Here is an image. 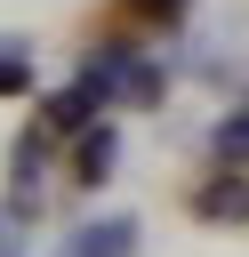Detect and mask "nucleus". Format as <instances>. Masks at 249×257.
Returning a JSON list of instances; mask_svg holds the SVG:
<instances>
[{
	"mask_svg": "<svg viewBox=\"0 0 249 257\" xmlns=\"http://www.w3.org/2000/svg\"><path fill=\"white\" fill-rule=\"evenodd\" d=\"M24 88H32V56L0 40V96H24Z\"/></svg>",
	"mask_w": 249,
	"mask_h": 257,
	"instance_id": "nucleus-6",
	"label": "nucleus"
},
{
	"mask_svg": "<svg viewBox=\"0 0 249 257\" xmlns=\"http://www.w3.org/2000/svg\"><path fill=\"white\" fill-rule=\"evenodd\" d=\"M96 112H104V104H96V88H80V80L48 96V128H56V137H88V128H96Z\"/></svg>",
	"mask_w": 249,
	"mask_h": 257,
	"instance_id": "nucleus-2",
	"label": "nucleus"
},
{
	"mask_svg": "<svg viewBox=\"0 0 249 257\" xmlns=\"http://www.w3.org/2000/svg\"><path fill=\"white\" fill-rule=\"evenodd\" d=\"M72 257H137V217H96L72 233Z\"/></svg>",
	"mask_w": 249,
	"mask_h": 257,
	"instance_id": "nucleus-1",
	"label": "nucleus"
},
{
	"mask_svg": "<svg viewBox=\"0 0 249 257\" xmlns=\"http://www.w3.org/2000/svg\"><path fill=\"white\" fill-rule=\"evenodd\" d=\"M209 153L233 161V169H249V112H225V120L209 128Z\"/></svg>",
	"mask_w": 249,
	"mask_h": 257,
	"instance_id": "nucleus-5",
	"label": "nucleus"
},
{
	"mask_svg": "<svg viewBox=\"0 0 249 257\" xmlns=\"http://www.w3.org/2000/svg\"><path fill=\"white\" fill-rule=\"evenodd\" d=\"M193 209H201V217H225V225H249V177H217V185H201Z\"/></svg>",
	"mask_w": 249,
	"mask_h": 257,
	"instance_id": "nucleus-3",
	"label": "nucleus"
},
{
	"mask_svg": "<svg viewBox=\"0 0 249 257\" xmlns=\"http://www.w3.org/2000/svg\"><path fill=\"white\" fill-rule=\"evenodd\" d=\"M161 88H169V80H161L153 64H129V104H161Z\"/></svg>",
	"mask_w": 249,
	"mask_h": 257,
	"instance_id": "nucleus-7",
	"label": "nucleus"
},
{
	"mask_svg": "<svg viewBox=\"0 0 249 257\" xmlns=\"http://www.w3.org/2000/svg\"><path fill=\"white\" fill-rule=\"evenodd\" d=\"M112 153H120V137H112V120H96V128L80 137V185H104V169H112Z\"/></svg>",
	"mask_w": 249,
	"mask_h": 257,
	"instance_id": "nucleus-4",
	"label": "nucleus"
},
{
	"mask_svg": "<svg viewBox=\"0 0 249 257\" xmlns=\"http://www.w3.org/2000/svg\"><path fill=\"white\" fill-rule=\"evenodd\" d=\"M137 8H145L153 24H177V16H185V0H137Z\"/></svg>",
	"mask_w": 249,
	"mask_h": 257,
	"instance_id": "nucleus-8",
	"label": "nucleus"
}]
</instances>
